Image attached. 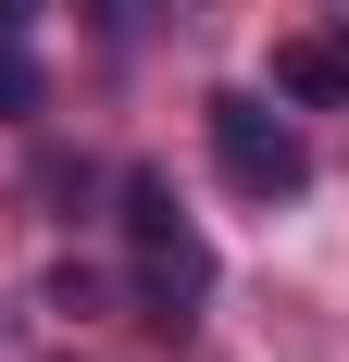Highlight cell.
Wrapping results in <instances>:
<instances>
[{"instance_id":"6da1fadb","label":"cell","mask_w":349,"mask_h":362,"mask_svg":"<svg viewBox=\"0 0 349 362\" xmlns=\"http://www.w3.org/2000/svg\"><path fill=\"white\" fill-rule=\"evenodd\" d=\"M125 288L162 325H200V300H212V238L174 213L162 175H125Z\"/></svg>"},{"instance_id":"7a4b0ae2","label":"cell","mask_w":349,"mask_h":362,"mask_svg":"<svg viewBox=\"0 0 349 362\" xmlns=\"http://www.w3.org/2000/svg\"><path fill=\"white\" fill-rule=\"evenodd\" d=\"M212 163L237 200H300L312 187V138H300V100H262V88H212Z\"/></svg>"},{"instance_id":"3957f363","label":"cell","mask_w":349,"mask_h":362,"mask_svg":"<svg viewBox=\"0 0 349 362\" xmlns=\"http://www.w3.org/2000/svg\"><path fill=\"white\" fill-rule=\"evenodd\" d=\"M37 25H50V0H0V125H25L50 100V63H37Z\"/></svg>"},{"instance_id":"277c9868","label":"cell","mask_w":349,"mask_h":362,"mask_svg":"<svg viewBox=\"0 0 349 362\" xmlns=\"http://www.w3.org/2000/svg\"><path fill=\"white\" fill-rule=\"evenodd\" d=\"M275 100H349V37H300V50H275Z\"/></svg>"}]
</instances>
